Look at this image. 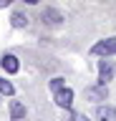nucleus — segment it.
<instances>
[{
    "label": "nucleus",
    "mask_w": 116,
    "mask_h": 121,
    "mask_svg": "<svg viewBox=\"0 0 116 121\" xmlns=\"http://www.w3.org/2000/svg\"><path fill=\"white\" fill-rule=\"evenodd\" d=\"M10 23H13V28H25L28 25V15L25 13H13L10 15Z\"/></svg>",
    "instance_id": "obj_9"
},
{
    "label": "nucleus",
    "mask_w": 116,
    "mask_h": 121,
    "mask_svg": "<svg viewBox=\"0 0 116 121\" xmlns=\"http://www.w3.org/2000/svg\"><path fill=\"white\" fill-rule=\"evenodd\" d=\"M114 78V60H99V83L106 86Z\"/></svg>",
    "instance_id": "obj_4"
},
{
    "label": "nucleus",
    "mask_w": 116,
    "mask_h": 121,
    "mask_svg": "<svg viewBox=\"0 0 116 121\" xmlns=\"http://www.w3.org/2000/svg\"><path fill=\"white\" fill-rule=\"evenodd\" d=\"M56 104L61 106V108H71V104H73V88H68V86H63V88L56 91Z\"/></svg>",
    "instance_id": "obj_3"
},
{
    "label": "nucleus",
    "mask_w": 116,
    "mask_h": 121,
    "mask_svg": "<svg viewBox=\"0 0 116 121\" xmlns=\"http://www.w3.org/2000/svg\"><path fill=\"white\" fill-rule=\"evenodd\" d=\"M0 66H3L5 73H18V71H20V60H18L13 53H5V56L0 58Z\"/></svg>",
    "instance_id": "obj_6"
},
{
    "label": "nucleus",
    "mask_w": 116,
    "mask_h": 121,
    "mask_svg": "<svg viewBox=\"0 0 116 121\" xmlns=\"http://www.w3.org/2000/svg\"><path fill=\"white\" fill-rule=\"evenodd\" d=\"M40 18H43V23H48V25H61L63 23V13L58 8H51V5L40 13Z\"/></svg>",
    "instance_id": "obj_5"
},
{
    "label": "nucleus",
    "mask_w": 116,
    "mask_h": 121,
    "mask_svg": "<svg viewBox=\"0 0 116 121\" xmlns=\"http://www.w3.org/2000/svg\"><path fill=\"white\" fill-rule=\"evenodd\" d=\"M13 0H0V8H5V5H10Z\"/></svg>",
    "instance_id": "obj_12"
},
{
    "label": "nucleus",
    "mask_w": 116,
    "mask_h": 121,
    "mask_svg": "<svg viewBox=\"0 0 116 121\" xmlns=\"http://www.w3.org/2000/svg\"><path fill=\"white\" fill-rule=\"evenodd\" d=\"M96 119L99 121H116V108L114 106H96Z\"/></svg>",
    "instance_id": "obj_7"
},
{
    "label": "nucleus",
    "mask_w": 116,
    "mask_h": 121,
    "mask_svg": "<svg viewBox=\"0 0 116 121\" xmlns=\"http://www.w3.org/2000/svg\"><path fill=\"white\" fill-rule=\"evenodd\" d=\"M63 86H66V78H61V76H56L53 81H51V88H53V93H56L58 88H63Z\"/></svg>",
    "instance_id": "obj_11"
},
{
    "label": "nucleus",
    "mask_w": 116,
    "mask_h": 121,
    "mask_svg": "<svg viewBox=\"0 0 116 121\" xmlns=\"http://www.w3.org/2000/svg\"><path fill=\"white\" fill-rule=\"evenodd\" d=\"M25 3H28V5H38L40 0H25Z\"/></svg>",
    "instance_id": "obj_13"
},
{
    "label": "nucleus",
    "mask_w": 116,
    "mask_h": 121,
    "mask_svg": "<svg viewBox=\"0 0 116 121\" xmlns=\"http://www.w3.org/2000/svg\"><path fill=\"white\" fill-rule=\"evenodd\" d=\"M86 98L88 101H93V104H101V101H106L108 98V88L103 86V83H96V86H86Z\"/></svg>",
    "instance_id": "obj_2"
},
{
    "label": "nucleus",
    "mask_w": 116,
    "mask_h": 121,
    "mask_svg": "<svg viewBox=\"0 0 116 121\" xmlns=\"http://www.w3.org/2000/svg\"><path fill=\"white\" fill-rule=\"evenodd\" d=\"M91 56H116V35L106 38V40H99L91 48Z\"/></svg>",
    "instance_id": "obj_1"
},
{
    "label": "nucleus",
    "mask_w": 116,
    "mask_h": 121,
    "mask_svg": "<svg viewBox=\"0 0 116 121\" xmlns=\"http://www.w3.org/2000/svg\"><path fill=\"white\" fill-rule=\"evenodd\" d=\"M10 119L13 121L25 119V104L23 101H13V104H10Z\"/></svg>",
    "instance_id": "obj_8"
},
{
    "label": "nucleus",
    "mask_w": 116,
    "mask_h": 121,
    "mask_svg": "<svg viewBox=\"0 0 116 121\" xmlns=\"http://www.w3.org/2000/svg\"><path fill=\"white\" fill-rule=\"evenodd\" d=\"M0 93H3V96H13V93H15L13 83H10V81H5L3 76H0Z\"/></svg>",
    "instance_id": "obj_10"
}]
</instances>
